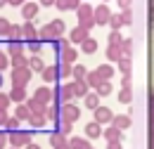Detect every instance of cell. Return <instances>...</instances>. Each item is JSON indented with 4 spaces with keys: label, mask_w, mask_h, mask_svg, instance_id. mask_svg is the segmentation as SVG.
<instances>
[{
    "label": "cell",
    "mask_w": 154,
    "mask_h": 149,
    "mask_svg": "<svg viewBox=\"0 0 154 149\" xmlns=\"http://www.w3.org/2000/svg\"><path fill=\"white\" fill-rule=\"evenodd\" d=\"M78 26H85V29H93L95 26V7L83 2L81 10H78Z\"/></svg>",
    "instance_id": "cell-2"
},
{
    "label": "cell",
    "mask_w": 154,
    "mask_h": 149,
    "mask_svg": "<svg viewBox=\"0 0 154 149\" xmlns=\"http://www.w3.org/2000/svg\"><path fill=\"white\" fill-rule=\"evenodd\" d=\"M48 26H50V36H52V38H59L62 33H64V29H66L62 19H55V21H50Z\"/></svg>",
    "instance_id": "cell-18"
},
{
    "label": "cell",
    "mask_w": 154,
    "mask_h": 149,
    "mask_svg": "<svg viewBox=\"0 0 154 149\" xmlns=\"http://www.w3.org/2000/svg\"><path fill=\"white\" fill-rule=\"evenodd\" d=\"M121 135H123V132L119 130V128L109 126V128L104 130V140H107V142H121Z\"/></svg>",
    "instance_id": "cell-23"
},
{
    "label": "cell",
    "mask_w": 154,
    "mask_h": 149,
    "mask_svg": "<svg viewBox=\"0 0 154 149\" xmlns=\"http://www.w3.org/2000/svg\"><path fill=\"white\" fill-rule=\"evenodd\" d=\"M5 128H7V132H14L17 128H19V118H17V116H12V118H7V123H5Z\"/></svg>",
    "instance_id": "cell-35"
},
{
    "label": "cell",
    "mask_w": 154,
    "mask_h": 149,
    "mask_svg": "<svg viewBox=\"0 0 154 149\" xmlns=\"http://www.w3.org/2000/svg\"><path fill=\"white\" fill-rule=\"evenodd\" d=\"M97 74L102 76V81H104V83H109V78L114 76V66H109V64H107V66H100V69H97Z\"/></svg>",
    "instance_id": "cell-32"
},
{
    "label": "cell",
    "mask_w": 154,
    "mask_h": 149,
    "mask_svg": "<svg viewBox=\"0 0 154 149\" xmlns=\"http://www.w3.org/2000/svg\"><path fill=\"white\" fill-rule=\"evenodd\" d=\"M29 123H31L33 128H40V126L45 123V116H31V118H29Z\"/></svg>",
    "instance_id": "cell-38"
},
{
    "label": "cell",
    "mask_w": 154,
    "mask_h": 149,
    "mask_svg": "<svg viewBox=\"0 0 154 149\" xmlns=\"http://www.w3.org/2000/svg\"><path fill=\"white\" fill-rule=\"evenodd\" d=\"M109 93H112V83H104V85L97 90V95H100V97H107Z\"/></svg>",
    "instance_id": "cell-39"
},
{
    "label": "cell",
    "mask_w": 154,
    "mask_h": 149,
    "mask_svg": "<svg viewBox=\"0 0 154 149\" xmlns=\"http://www.w3.org/2000/svg\"><path fill=\"white\" fill-rule=\"evenodd\" d=\"M19 121H24V118H31L33 114H31V109L26 107V104H17V114H14Z\"/></svg>",
    "instance_id": "cell-30"
},
{
    "label": "cell",
    "mask_w": 154,
    "mask_h": 149,
    "mask_svg": "<svg viewBox=\"0 0 154 149\" xmlns=\"http://www.w3.org/2000/svg\"><path fill=\"white\" fill-rule=\"evenodd\" d=\"M10 99L17 102V104H26V102H29V99H26V90H24V88H14V85H12V90H10Z\"/></svg>",
    "instance_id": "cell-16"
},
{
    "label": "cell",
    "mask_w": 154,
    "mask_h": 149,
    "mask_svg": "<svg viewBox=\"0 0 154 149\" xmlns=\"http://www.w3.org/2000/svg\"><path fill=\"white\" fill-rule=\"evenodd\" d=\"M93 149H95V147H93Z\"/></svg>",
    "instance_id": "cell-48"
},
{
    "label": "cell",
    "mask_w": 154,
    "mask_h": 149,
    "mask_svg": "<svg viewBox=\"0 0 154 149\" xmlns=\"http://www.w3.org/2000/svg\"><path fill=\"white\" fill-rule=\"evenodd\" d=\"M7 135H10V147H14V149L31 144V132L29 130H14V132H7Z\"/></svg>",
    "instance_id": "cell-5"
},
{
    "label": "cell",
    "mask_w": 154,
    "mask_h": 149,
    "mask_svg": "<svg viewBox=\"0 0 154 149\" xmlns=\"http://www.w3.org/2000/svg\"><path fill=\"white\" fill-rule=\"evenodd\" d=\"M107 57H109L112 62H121V59H123L121 50H119V45H109V47H107Z\"/></svg>",
    "instance_id": "cell-29"
},
{
    "label": "cell",
    "mask_w": 154,
    "mask_h": 149,
    "mask_svg": "<svg viewBox=\"0 0 154 149\" xmlns=\"http://www.w3.org/2000/svg\"><path fill=\"white\" fill-rule=\"evenodd\" d=\"M109 21H112L109 7H107V5H97V7H95V24H97V26H107Z\"/></svg>",
    "instance_id": "cell-6"
},
{
    "label": "cell",
    "mask_w": 154,
    "mask_h": 149,
    "mask_svg": "<svg viewBox=\"0 0 154 149\" xmlns=\"http://www.w3.org/2000/svg\"><path fill=\"white\" fill-rule=\"evenodd\" d=\"M29 69H33V71H40V74H43L48 66L43 64V59H40V57H31V62H29Z\"/></svg>",
    "instance_id": "cell-31"
},
{
    "label": "cell",
    "mask_w": 154,
    "mask_h": 149,
    "mask_svg": "<svg viewBox=\"0 0 154 149\" xmlns=\"http://www.w3.org/2000/svg\"><path fill=\"white\" fill-rule=\"evenodd\" d=\"M7 142H10V135L7 132H0V149L7 147Z\"/></svg>",
    "instance_id": "cell-40"
},
{
    "label": "cell",
    "mask_w": 154,
    "mask_h": 149,
    "mask_svg": "<svg viewBox=\"0 0 154 149\" xmlns=\"http://www.w3.org/2000/svg\"><path fill=\"white\" fill-rule=\"evenodd\" d=\"M85 81H88V85H90V88H95V90H100V88L104 85V81H102V76L97 74V71H90Z\"/></svg>",
    "instance_id": "cell-22"
},
{
    "label": "cell",
    "mask_w": 154,
    "mask_h": 149,
    "mask_svg": "<svg viewBox=\"0 0 154 149\" xmlns=\"http://www.w3.org/2000/svg\"><path fill=\"white\" fill-rule=\"evenodd\" d=\"M24 149H40V147H38V144H33V142H31L29 147H24Z\"/></svg>",
    "instance_id": "cell-45"
},
{
    "label": "cell",
    "mask_w": 154,
    "mask_h": 149,
    "mask_svg": "<svg viewBox=\"0 0 154 149\" xmlns=\"http://www.w3.org/2000/svg\"><path fill=\"white\" fill-rule=\"evenodd\" d=\"M69 147L71 149H93V144L85 137H69Z\"/></svg>",
    "instance_id": "cell-21"
},
{
    "label": "cell",
    "mask_w": 154,
    "mask_h": 149,
    "mask_svg": "<svg viewBox=\"0 0 154 149\" xmlns=\"http://www.w3.org/2000/svg\"><path fill=\"white\" fill-rule=\"evenodd\" d=\"M114 111L109 109V107H100L95 111V123H100V126H104V123H114Z\"/></svg>",
    "instance_id": "cell-8"
},
{
    "label": "cell",
    "mask_w": 154,
    "mask_h": 149,
    "mask_svg": "<svg viewBox=\"0 0 154 149\" xmlns=\"http://www.w3.org/2000/svg\"><path fill=\"white\" fill-rule=\"evenodd\" d=\"M71 97H76V83H74V81H69L66 85L59 88V99H62L64 104H71Z\"/></svg>",
    "instance_id": "cell-9"
},
{
    "label": "cell",
    "mask_w": 154,
    "mask_h": 149,
    "mask_svg": "<svg viewBox=\"0 0 154 149\" xmlns=\"http://www.w3.org/2000/svg\"><path fill=\"white\" fill-rule=\"evenodd\" d=\"M114 128H119L121 132H126V128H133V118L131 116H126V114H121V116H116L114 123H112Z\"/></svg>",
    "instance_id": "cell-15"
},
{
    "label": "cell",
    "mask_w": 154,
    "mask_h": 149,
    "mask_svg": "<svg viewBox=\"0 0 154 149\" xmlns=\"http://www.w3.org/2000/svg\"><path fill=\"white\" fill-rule=\"evenodd\" d=\"M107 149H121V142H107Z\"/></svg>",
    "instance_id": "cell-44"
},
{
    "label": "cell",
    "mask_w": 154,
    "mask_h": 149,
    "mask_svg": "<svg viewBox=\"0 0 154 149\" xmlns=\"http://www.w3.org/2000/svg\"><path fill=\"white\" fill-rule=\"evenodd\" d=\"M85 107H88V109H93V111H97V109H100V95L90 93L88 97H85Z\"/></svg>",
    "instance_id": "cell-26"
},
{
    "label": "cell",
    "mask_w": 154,
    "mask_h": 149,
    "mask_svg": "<svg viewBox=\"0 0 154 149\" xmlns=\"http://www.w3.org/2000/svg\"><path fill=\"white\" fill-rule=\"evenodd\" d=\"M21 33L26 36V40H38V29H36L31 21H26V24L21 26Z\"/></svg>",
    "instance_id": "cell-20"
},
{
    "label": "cell",
    "mask_w": 154,
    "mask_h": 149,
    "mask_svg": "<svg viewBox=\"0 0 154 149\" xmlns=\"http://www.w3.org/2000/svg\"><path fill=\"white\" fill-rule=\"evenodd\" d=\"M74 83H76V81H74ZM88 90H90V85H88V81H81V83H76V97H83V99H85V97H88Z\"/></svg>",
    "instance_id": "cell-28"
},
{
    "label": "cell",
    "mask_w": 154,
    "mask_h": 149,
    "mask_svg": "<svg viewBox=\"0 0 154 149\" xmlns=\"http://www.w3.org/2000/svg\"><path fill=\"white\" fill-rule=\"evenodd\" d=\"M26 43H29V50H31V52H36V57H38V52H40V47H43V40H26Z\"/></svg>",
    "instance_id": "cell-36"
},
{
    "label": "cell",
    "mask_w": 154,
    "mask_h": 149,
    "mask_svg": "<svg viewBox=\"0 0 154 149\" xmlns=\"http://www.w3.org/2000/svg\"><path fill=\"white\" fill-rule=\"evenodd\" d=\"M50 142L55 144V149H71V147H69V140H66L64 135H59L57 130H55L52 135H50Z\"/></svg>",
    "instance_id": "cell-17"
},
{
    "label": "cell",
    "mask_w": 154,
    "mask_h": 149,
    "mask_svg": "<svg viewBox=\"0 0 154 149\" xmlns=\"http://www.w3.org/2000/svg\"><path fill=\"white\" fill-rule=\"evenodd\" d=\"M97 50V43H95V38H88L83 45H81V52H85V55H90V52H95Z\"/></svg>",
    "instance_id": "cell-33"
},
{
    "label": "cell",
    "mask_w": 154,
    "mask_h": 149,
    "mask_svg": "<svg viewBox=\"0 0 154 149\" xmlns=\"http://www.w3.org/2000/svg\"><path fill=\"white\" fill-rule=\"evenodd\" d=\"M119 99H121L123 104H131V102H133V85H131V78H126V76H123V83H121Z\"/></svg>",
    "instance_id": "cell-10"
},
{
    "label": "cell",
    "mask_w": 154,
    "mask_h": 149,
    "mask_svg": "<svg viewBox=\"0 0 154 149\" xmlns=\"http://www.w3.org/2000/svg\"><path fill=\"white\" fill-rule=\"evenodd\" d=\"M133 128H137V137L142 140L140 149H154V90L142 97V104L137 109V121H133Z\"/></svg>",
    "instance_id": "cell-1"
},
{
    "label": "cell",
    "mask_w": 154,
    "mask_h": 149,
    "mask_svg": "<svg viewBox=\"0 0 154 149\" xmlns=\"http://www.w3.org/2000/svg\"><path fill=\"white\" fill-rule=\"evenodd\" d=\"M88 33H90V29H85V26H76V29L69 33V40H71V43H81V45H83V43L90 38Z\"/></svg>",
    "instance_id": "cell-12"
},
{
    "label": "cell",
    "mask_w": 154,
    "mask_h": 149,
    "mask_svg": "<svg viewBox=\"0 0 154 149\" xmlns=\"http://www.w3.org/2000/svg\"><path fill=\"white\" fill-rule=\"evenodd\" d=\"M57 45H59V52H62V55H59V62L74 64V62L78 59V50L69 45V40H66V38H59V43H57Z\"/></svg>",
    "instance_id": "cell-3"
},
{
    "label": "cell",
    "mask_w": 154,
    "mask_h": 149,
    "mask_svg": "<svg viewBox=\"0 0 154 149\" xmlns=\"http://www.w3.org/2000/svg\"><path fill=\"white\" fill-rule=\"evenodd\" d=\"M40 76H43V81H45V83H55V81L59 78V66H48Z\"/></svg>",
    "instance_id": "cell-19"
},
{
    "label": "cell",
    "mask_w": 154,
    "mask_h": 149,
    "mask_svg": "<svg viewBox=\"0 0 154 149\" xmlns=\"http://www.w3.org/2000/svg\"><path fill=\"white\" fill-rule=\"evenodd\" d=\"M12 26H14V24H10L7 19H0V36H7V38H10V33H12Z\"/></svg>",
    "instance_id": "cell-34"
},
{
    "label": "cell",
    "mask_w": 154,
    "mask_h": 149,
    "mask_svg": "<svg viewBox=\"0 0 154 149\" xmlns=\"http://www.w3.org/2000/svg\"><path fill=\"white\" fill-rule=\"evenodd\" d=\"M85 137H88V140L104 137V130H102V126H100V123H95V121H90V123L85 126Z\"/></svg>",
    "instance_id": "cell-14"
},
{
    "label": "cell",
    "mask_w": 154,
    "mask_h": 149,
    "mask_svg": "<svg viewBox=\"0 0 154 149\" xmlns=\"http://www.w3.org/2000/svg\"><path fill=\"white\" fill-rule=\"evenodd\" d=\"M10 102H12V99H10V95L0 93V109H2V111H7V107H10Z\"/></svg>",
    "instance_id": "cell-37"
},
{
    "label": "cell",
    "mask_w": 154,
    "mask_h": 149,
    "mask_svg": "<svg viewBox=\"0 0 154 149\" xmlns=\"http://www.w3.org/2000/svg\"><path fill=\"white\" fill-rule=\"evenodd\" d=\"M88 78V71H85V66L83 64H74V81L81 83V81H85Z\"/></svg>",
    "instance_id": "cell-25"
},
{
    "label": "cell",
    "mask_w": 154,
    "mask_h": 149,
    "mask_svg": "<svg viewBox=\"0 0 154 149\" xmlns=\"http://www.w3.org/2000/svg\"><path fill=\"white\" fill-rule=\"evenodd\" d=\"M0 85H2V76H0Z\"/></svg>",
    "instance_id": "cell-46"
},
{
    "label": "cell",
    "mask_w": 154,
    "mask_h": 149,
    "mask_svg": "<svg viewBox=\"0 0 154 149\" xmlns=\"http://www.w3.org/2000/svg\"><path fill=\"white\" fill-rule=\"evenodd\" d=\"M10 149H14V147H10Z\"/></svg>",
    "instance_id": "cell-47"
},
{
    "label": "cell",
    "mask_w": 154,
    "mask_h": 149,
    "mask_svg": "<svg viewBox=\"0 0 154 149\" xmlns=\"http://www.w3.org/2000/svg\"><path fill=\"white\" fill-rule=\"evenodd\" d=\"M52 97H59V95L52 93V90H48V88H38V90H36V95H33V99H38L43 107H50Z\"/></svg>",
    "instance_id": "cell-11"
},
{
    "label": "cell",
    "mask_w": 154,
    "mask_h": 149,
    "mask_svg": "<svg viewBox=\"0 0 154 149\" xmlns=\"http://www.w3.org/2000/svg\"><path fill=\"white\" fill-rule=\"evenodd\" d=\"M7 118H10L7 111H2V109H0V126H5V123H7Z\"/></svg>",
    "instance_id": "cell-43"
},
{
    "label": "cell",
    "mask_w": 154,
    "mask_h": 149,
    "mask_svg": "<svg viewBox=\"0 0 154 149\" xmlns=\"http://www.w3.org/2000/svg\"><path fill=\"white\" fill-rule=\"evenodd\" d=\"M7 64H10V62H7V57L0 52V71H5V69H7Z\"/></svg>",
    "instance_id": "cell-41"
},
{
    "label": "cell",
    "mask_w": 154,
    "mask_h": 149,
    "mask_svg": "<svg viewBox=\"0 0 154 149\" xmlns=\"http://www.w3.org/2000/svg\"><path fill=\"white\" fill-rule=\"evenodd\" d=\"M69 76L74 78V64H66V62H59V78H66V81H69Z\"/></svg>",
    "instance_id": "cell-24"
},
{
    "label": "cell",
    "mask_w": 154,
    "mask_h": 149,
    "mask_svg": "<svg viewBox=\"0 0 154 149\" xmlns=\"http://www.w3.org/2000/svg\"><path fill=\"white\" fill-rule=\"evenodd\" d=\"M78 116H81V109L76 104H62V121L74 123V121H78Z\"/></svg>",
    "instance_id": "cell-7"
},
{
    "label": "cell",
    "mask_w": 154,
    "mask_h": 149,
    "mask_svg": "<svg viewBox=\"0 0 154 149\" xmlns=\"http://www.w3.org/2000/svg\"><path fill=\"white\" fill-rule=\"evenodd\" d=\"M38 10H40V2H24L21 7V17L26 21H31L33 17H38Z\"/></svg>",
    "instance_id": "cell-13"
},
{
    "label": "cell",
    "mask_w": 154,
    "mask_h": 149,
    "mask_svg": "<svg viewBox=\"0 0 154 149\" xmlns=\"http://www.w3.org/2000/svg\"><path fill=\"white\" fill-rule=\"evenodd\" d=\"M119 71L126 76V78H131V74H133V71H131V57H123V59L119 62Z\"/></svg>",
    "instance_id": "cell-27"
},
{
    "label": "cell",
    "mask_w": 154,
    "mask_h": 149,
    "mask_svg": "<svg viewBox=\"0 0 154 149\" xmlns=\"http://www.w3.org/2000/svg\"><path fill=\"white\" fill-rule=\"evenodd\" d=\"M57 10H71V2H55Z\"/></svg>",
    "instance_id": "cell-42"
},
{
    "label": "cell",
    "mask_w": 154,
    "mask_h": 149,
    "mask_svg": "<svg viewBox=\"0 0 154 149\" xmlns=\"http://www.w3.org/2000/svg\"><path fill=\"white\" fill-rule=\"evenodd\" d=\"M12 85L14 88H24L29 81H31V69L29 66H17V69H12Z\"/></svg>",
    "instance_id": "cell-4"
}]
</instances>
